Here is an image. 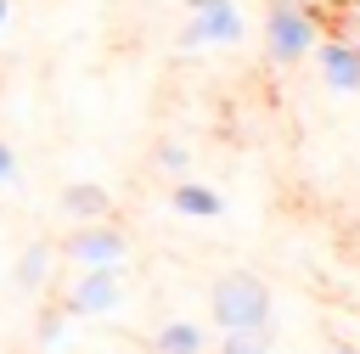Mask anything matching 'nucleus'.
I'll return each mask as SVG.
<instances>
[{
    "label": "nucleus",
    "instance_id": "nucleus-1",
    "mask_svg": "<svg viewBox=\"0 0 360 354\" xmlns=\"http://www.w3.org/2000/svg\"><path fill=\"white\" fill-rule=\"evenodd\" d=\"M208 315H214L219 332H242V326L276 320V303H270V287H264L253 270H225V275L208 287Z\"/></svg>",
    "mask_w": 360,
    "mask_h": 354
},
{
    "label": "nucleus",
    "instance_id": "nucleus-2",
    "mask_svg": "<svg viewBox=\"0 0 360 354\" xmlns=\"http://www.w3.org/2000/svg\"><path fill=\"white\" fill-rule=\"evenodd\" d=\"M315 34H321V22H315L309 6H298V0H270V11H264V51H270L276 67L304 62V56L315 51Z\"/></svg>",
    "mask_w": 360,
    "mask_h": 354
},
{
    "label": "nucleus",
    "instance_id": "nucleus-3",
    "mask_svg": "<svg viewBox=\"0 0 360 354\" xmlns=\"http://www.w3.org/2000/svg\"><path fill=\"white\" fill-rule=\"evenodd\" d=\"M62 253H68L79 270H118V264L129 258V236H124L118 225H107V219H90V225H79V230L62 242Z\"/></svg>",
    "mask_w": 360,
    "mask_h": 354
},
{
    "label": "nucleus",
    "instance_id": "nucleus-4",
    "mask_svg": "<svg viewBox=\"0 0 360 354\" xmlns=\"http://www.w3.org/2000/svg\"><path fill=\"white\" fill-rule=\"evenodd\" d=\"M248 34V22L236 17V6H208V11H191L174 34V51H202V45H236Z\"/></svg>",
    "mask_w": 360,
    "mask_h": 354
},
{
    "label": "nucleus",
    "instance_id": "nucleus-5",
    "mask_svg": "<svg viewBox=\"0 0 360 354\" xmlns=\"http://www.w3.org/2000/svg\"><path fill=\"white\" fill-rule=\"evenodd\" d=\"M118 303H124V281H118V270H84V275L68 287V298H62L68 320H96V315H112Z\"/></svg>",
    "mask_w": 360,
    "mask_h": 354
},
{
    "label": "nucleus",
    "instance_id": "nucleus-6",
    "mask_svg": "<svg viewBox=\"0 0 360 354\" xmlns=\"http://www.w3.org/2000/svg\"><path fill=\"white\" fill-rule=\"evenodd\" d=\"M321 79L338 96H360V45H349V39L321 45Z\"/></svg>",
    "mask_w": 360,
    "mask_h": 354
},
{
    "label": "nucleus",
    "instance_id": "nucleus-7",
    "mask_svg": "<svg viewBox=\"0 0 360 354\" xmlns=\"http://www.w3.org/2000/svg\"><path fill=\"white\" fill-rule=\"evenodd\" d=\"M169 208L180 214V219H219L225 214V197L214 191V185H202V180H174V191H169Z\"/></svg>",
    "mask_w": 360,
    "mask_h": 354
},
{
    "label": "nucleus",
    "instance_id": "nucleus-8",
    "mask_svg": "<svg viewBox=\"0 0 360 354\" xmlns=\"http://www.w3.org/2000/svg\"><path fill=\"white\" fill-rule=\"evenodd\" d=\"M62 214L79 219V225L107 219V214H112V197H107V185H96V180H73V185H62Z\"/></svg>",
    "mask_w": 360,
    "mask_h": 354
},
{
    "label": "nucleus",
    "instance_id": "nucleus-9",
    "mask_svg": "<svg viewBox=\"0 0 360 354\" xmlns=\"http://www.w3.org/2000/svg\"><path fill=\"white\" fill-rule=\"evenodd\" d=\"M51 264H56V247H51L45 236H34V242L17 253V264H11V275H17V292H39V287L51 281Z\"/></svg>",
    "mask_w": 360,
    "mask_h": 354
},
{
    "label": "nucleus",
    "instance_id": "nucleus-10",
    "mask_svg": "<svg viewBox=\"0 0 360 354\" xmlns=\"http://www.w3.org/2000/svg\"><path fill=\"white\" fill-rule=\"evenodd\" d=\"M202 348H208V337L191 320H169L152 332V354H202Z\"/></svg>",
    "mask_w": 360,
    "mask_h": 354
},
{
    "label": "nucleus",
    "instance_id": "nucleus-11",
    "mask_svg": "<svg viewBox=\"0 0 360 354\" xmlns=\"http://www.w3.org/2000/svg\"><path fill=\"white\" fill-rule=\"evenodd\" d=\"M219 354H276V326H242V332H225L219 337Z\"/></svg>",
    "mask_w": 360,
    "mask_h": 354
},
{
    "label": "nucleus",
    "instance_id": "nucleus-12",
    "mask_svg": "<svg viewBox=\"0 0 360 354\" xmlns=\"http://www.w3.org/2000/svg\"><path fill=\"white\" fill-rule=\"evenodd\" d=\"M34 337L45 343V348H56L62 337H68V309L56 303V309H39V326H34Z\"/></svg>",
    "mask_w": 360,
    "mask_h": 354
},
{
    "label": "nucleus",
    "instance_id": "nucleus-13",
    "mask_svg": "<svg viewBox=\"0 0 360 354\" xmlns=\"http://www.w3.org/2000/svg\"><path fill=\"white\" fill-rule=\"evenodd\" d=\"M152 163H158V169H169V174H186V163H191V152H186L180 140H158V152H152Z\"/></svg>",
    "mask_w": 360,
    "mask_h": 354
},
{
    "label": "nucleus",
    "instance_id": "nucleus-14",
    "mask_svg": "<svg viewBox=\"0 0 360 354\" xmlns=\"http://www.w3.org/2000/svg\"><path fill=\"white\" fill-rule=\"evenodd\" d=\"M11 180H17V152L0 140V185H11Z\"/></svg>",
    "mask_w": 360,
    "mask_h": 354
},
{
    "label": "nucleus",
    "instance_id": "nucleus-15",
    "mask_svg": "<svg viewBox=\"0 0 360 354\" xmlns=\"http://www.w3.org/2000/svg\"><path fill=\"white\" fill-rule=\"evenodd\" d=\"M191 11H208V6H225V0H186Z\"/></svg>",
    "mask_w": 360,
    "mask_h": 354
},
{
    "label": "nucleus",
    "instance_id": "nucleus-16",
    "mask_svg": "<svg viewBox=\"0 0 360 354\" xmlns=\"http://www.w3.org/2000/svg\"><path fill=\"white\" fill-rule=\"evenodd\" d=\"M332 354H360V348L354 343H332Z\"/></svg>",
    "mask_w": 360,
    "mask_h": 354
},
{
    "label": "nucleus",
    "instance_id": "nucleus-17",
    "mask_svg": "<svg viewBox=\"0 0 360 354\" xmlns=\"http://www.w3.org/2000/svg\"><path fill=\"white\" fill-rule=\"evenodd\" d=\"M6 22H11V0H0V28H6Z\"/></svg>",
    "mask_w": 360,
    "mask_h": 354
},
{
    "label": "nucleus",
    "instance_id": "nucleus-18",
    "mask_svg": "<svg viewBox=\"0 0 360 354\" xmlns=\"http://www.w3.org/2000/svg\"><path fill=\"white\" fill-rule=\"evenodd\" d=\"M354 45H360V39H354Z\"/></svg>",
    "mask_w": 360,
    "mask_h": 354
}]
</instances>
